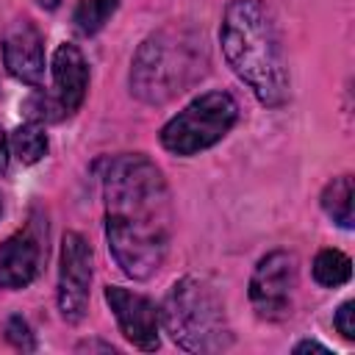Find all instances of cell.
Wrapping results in <instances>:
<instances>
[{"label": "cell", "instance_id": "10", "mask_svg": "<svg viewBox=\"0 0 355 355\" xmlns=\"http://www.w3.org/2000/svg\"><path fill=\"white\" fill-rule=\"evenodd\" d=\"M3 64L11 78L42 86L44 80V39L31 19H17L3 39Z\"/></svg>", "mask_w": 355, "mask_h": 355}, {"label": "cell", "instance_id": "17", "mask_svg": "<svg viewBox=\"0 0 355 355\" xmlns=\"http://www.w3.org/2000/svg\"><path fill=\"white\" fill-rule=\"evenodd\" d=\"M352 313H355V302L349 300V302H344V305L336 311V319H333L336 330H338L347 341H352V338H355V322H352Z\"/></svg>", "mask_w": 355, "mask_h": 355}, {"label": "cell", "instance_id": "1", "mask_svg": "<svg viewBox=\"0 0 355 355\" xmlns=\"http://www.w3.org/2000/svg\"><path fill=\"white\" fill-rule=\"evenodd\" d=\"M105 241L116 266L133 277H153L169 250V189L161 169L141 153L108 161L103 175Z\"/></svg>", "mask_w": 355, "mask_h": 355}, {"label": "cell", "instance_id": "21", "mask_svg": "<svg viewBox=\"0 0 355 355\" xmlns=\"http://www.w3.org/2000/svg\"><path fill=\"white\" fill-rule=\"evenodd\" d=\"M0 214H3V194H0Z\"/></svg>", "mask_w": 355, "mask_h": 355}, {"label": "cell", "instance_id": "13", "mask_svg": "<svg viewBox=\"0 0 355 355\" xmlns=\"http://www.w3.org/2000/svg\"><path fill=\"white\" fill-rule=\"evenodd\" d=\"M11 150L22 164H36L47 155V133L39 122H25L11 133Z\"/></svg>", "mask_w": 355, "mask_h": 355}, {"label": "cell", "instance_id": "20", "mask_svg": "<svg viewBox=\"0 0 355 355\" xmlns=\"http://www.w3.org/2000/svg\"><path fill=\"white\" fill-rule=\"evenodd\" d=\"M42 8H47V11H53V8H58L61 6V0H36Z\"/></svg>", "mask_w": 355, "mask_h": 355}, {"label": "cell", "instance_id": "8", "mask_svg": "<svg viewBox=\"0 0 355 355\" xmlns=\"http://www.w3.org/2000/svg\"><path fill=\"white\" fill-rule=\"evenodd\" d=\"M105 302L111 305L122 336L133 347H139L144 352L158 349V344H161V338H158L161 313H158L153 300H147L144 294L128 291L122 286H105Z\"/></svg>", "mask_w": 355, "mask_h": 355}, {"label": "cell", "instance_id": "4", "mask_svg": "<svg viewBox=\"0 0 355 355\" xmlns=\"http://www.w3.org/2000/svg\"><path fill=\"white\" fill-rule=\"evenodd\" d=\"M158 313L169 338L186 352H222L233 344L225 300L205 277L175 280Z\"/></svg>", "mask_w": 355, "mask_h": 355}, {"label": "cell", "instance_id": "9", "mask_svg": "<svg viewBox=\"0 0 355 355\" xmlns=\"http://www.w3.org/2000/svg\"><path fill=\"white\" fill-rule=\"evenodd\" d=\"M47 239V236H44ZM36 225H25L0 244V288H25L36 280L47 244Z\"/></svg>", "mask_w": 355, "mask_h": 355}, {"label": "cell", "instance_id": "16", "mask_svg": "<svg viewBox=\"0 0 355 355\" xmlns=\"http://www.w3.org/2000/svg\"><path fill=\"white\" fill-rule=\"evenodd\" d=\"M6 338H8L11 347H17L22 352H33L36 349V338L31 333V324L22 316H8V322H6Z\"/></svg>", "mask_w": 355, "mask_h": 355}, {"label": "cell", "instance_id": "11", "mask_svg": "<svg viewBox=\"0 0 355 355\" xmlns=\"http://www.w3.org/2000/svg\"><path fill=\"white\" fill-rule=\"evenodd\" d=\"M53 80H55V100L64 116L75 114L89 89V64L75 44H58L53 53Z\"/></svg>", "mask_w": 355, "mask_h": 355}, {"label": "cell", "instance_id": "19", "mask_svg": "<svg viewBox=\"0 0 355 355\" xmlns=\"http://www.w3.org/2000/svg\"><path fill=\"white\" fill-rule=\"evenodd\" d=\"M8 139H6V130L0 128V172H6L8 169Z\"/></svg>", "mask_w": 355, "mask_h": 355}, {"label": "cell", "instance_id": "7", "mask_svg": "<svg viewBox=\"0 0 355 355\" xmlns=\"http://www.w3.org/2000/svg\"><path fill=\"white\" fill-rule=\"evenodd\" d=\"M92 266H94V255L89 241L80 233L69 230L61 241V263H58V311L69 324H78L89 311Z\"/></svg>", "mask_w": 355, "mask_h": 355}, {"label": "cell", "instance_id": "2", "mask_svg": "<svg viewBox=\"0 0 355 355\" xmlns=\"http://www.w3.org/2000/svg\"><path fill=\"white\" fill-rule=\"evenodd\" d=\"M219 42L227 67L266 108L288 100V69L280 31L263 0H230L222 14Z\"/></svg>", "mask_w": 355, "mask_h": 355}, {"label": "cell", "instance_id": "6", "mask_svg": "<svg viewBox=\"0 0 355 355\" xmlns=\"http://www.w3.org/2000/svg\"><path fill=\"white\" fill-rule=\"evenodd\" d=\"M297 291V258L288 250L266 252L250 277V302L266 322H277L291 313Z\"/></svg>", "mask_w": 355, "mask_h": 355}, {"label": "cell", "instance_id": "14", "mask_svg": "<svg viewBox=\"0 0 355 355\" xmlns=\"http://www.w3.org/2000/svg\"><path fill=\"white\" fill-rule=\"evenodd\" d=\"M349 275H352V263L341 250H322L313 258V280L319 286L336 288V286L347 283Z\"/></svg>", "mask_w": 355, "mask_h": 355}, {"label": "cell", "instance_id": "18", "mask_svg": "<svg viewBox=\"0 0 355 355\" xmlns=\"http://www.w3.org/2000/svg\"><path fill=\"white\" fill-rule=\"evenodd\" d=\"M294 352H322V355H327L330 349H327L324 344H319V341H300V344L294 347Z\"/></svg>", "mask_w": 355, "mask_h": 355}, {"label": "cell", "instance_id": "5", "mask_svg": "<svg viewBox=\"0 0 355 355\" xmlns=\"http://www.w3.org/2000/svg\"><path fill=\"white\" fill-rule=\"evenodd\" d=\"M239 105L227 92H205L161 128V147L172 155H197L227 136Z\"/></svg>", "mask_w": 355, "mask_h": 355}, {"label": "cell", "instance_id": "15", "mask_svg": "<svg viewBox=\"0 0 355 355\" xmlns=\"http://www.w3.org/2000/svg\"><path fill=\"white\" fill-rule=\"evenodd\" d=\"M116 6H119V0H78L72 22L83 36H92L114 17Z\"/></svg>", "mask_w": 355, "mask_h": 355}, {"label": "cell", "instance_id": "12", "mask_svg": "<svg viewBox=\"0 0 355 355\" xmlns=\"http://www.w3.org/2000/svg\"><path fill=\"white\" fill-rule=\"evenodd\" d=\"M352 197H355V189H352V178L349 175H341V178H333L324 191H322V211L341 227H352L355 225V214H352Z\"/></svg>", "mask_w": 355, "mask_h": 355}, {"label": "cell", "instance_id": "3", "mask_svg": "<svg viewBox=\"0 0 355 355\" xmlns=\"http://www.w3.org/2000/svg\"><path fill=\"white\" fill-rule=\"evenodd\" d=\"M205 69L202 36L183 25H166L139 44L130 64V92L147 105H164L191 89Z\"/></svg>", "mask_w": 355, "mask_h": 355}]
</instances>
